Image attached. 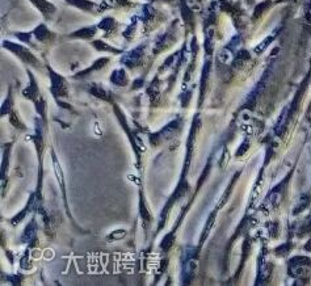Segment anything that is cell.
<instances>
[{
    "instance_id": "obj_1",
    "label": "cell",
    "mask_w": 311,
    "mask_h": 286,
    "mask_svg": "<svg viewBox=\"0 0 311 286\" xmlns=\"http://www.w3.org/2000/svg\"><path fill=\"white\" fill-rule=\"evenodd\" d=\"M4 46L5 47H8V49H11L12 51L15 54H17L23 61L25 62H29L31 65H37L39 62H37V59H36L33 55H32L31 53H29V50H27L24 46H20V45H12V43H9L8 41L4 42Z\"/></svg>"
},
{
    "instance_id": "obj_2",
    "label": "cell",
    "mask_w": 311,
    "mask_h": 286,
    "mask_svg": "<svg viewBox=\"0 0 311 286\" xmlns=\"http://www.w3.org/2000/svg\"><path fill=\"white\" fill-rule=\"evenodd\" d=\"M51 73V82H53V88H51V92L54 93V96H66L67 95V85H66L65 79L62 77H59L58 74Z\"/></svg>"
},
{
    "instance_id": "obj_3",
    "label": "cell",
    "mask_w": 311,
    "mask_h": 286,
    "mask_svg": "<svg viewBox=\"0 0 311 286\" xmlns=\"http://www.w3.org/2000/svg\"><path fill=\"white\" fill-rule=\"evenodd\" d=\"M143 47L145 46H141V47H137V49L131 50L130 53H127L125 57L122 58V63H125L129 67H134L139 63L141 58L143 55Z\"/></svg>"
},
{
    "instance_id": "obj_4",
    "label": "cell",
    "mask_w": 311,
    "mask_h": 286,
    "mask_svg": "<svg viewBox=\"0 0 311 286\" xmlns=\"http://www.w3.org/2000/svg\"><path fill=\"white\" fill-rule=\"evenodd\" d=\"M36 231H37V223H36V221L33 219V221H31V223L27 226L25 231H24L23 237H21V242H23V243H29V242L33 241L36 238Z\"/></svg>"
},
{
    "instance_id": "obj_5",
    "label": "cell",
    "mask_w": 311,
    "mask_h": 286,
    "mask_svg": "<svg viewBox=\"0 0 311 286\" xmlns=\"http://www.w3.org/2000/svg\"><path fill=\"white\" fill-rule=\"evenodd\" d=\"M32 3L35 4L36 7L39 8V11L42 12L45 16H50L54 11H55V7L53 4H50L46 0H31Z\"/></svg>"
},
{
    "instance_id": "obj_6",
    "label": "cell",
    "mask_w": 311,
    "mask_h": 286,
    "mask_svg": "<svg viewBox=\"0 0 311 286\" xmlns=\"http://www.w3.org/2000/svg\"><path fill=\"white\" fill-rule=\"evenodd\" d=\"M111 81L113 82L117 85H125L126 84V75H125V71L123 70H116L113 75H112Z\"/></svg>"
},
{
    "instance_id": "obj_7",
    "label": "cell",
    "mask_w": 311,
    "mask_h": 286,
    "mask_svg": "<svg viewBox=\"0 0 311 286\" xmlns=\"http://www.w3.org/2000/svg\"><path fill=\"white\" fill-rule=\"evenodd\" d=\"M215 215H217V211H214V213H211L210 215H209V218H207V222H206V226H205V230H204V235L201 237V242H200V245H202L205 242V239L207 238V235H209V233H210V230L211 227H213V225H214V221H215Z\"/></svg>"
},
{
    "instance_id": "obj_8",
    "label": "cell",
    "mask_w": 311,
    "mask_h": 286,
    "mask_svg": "<svg viewBox=\"0 0 311 286\" xmlns=\"http://www.w3.org/2000/svg\"><path fill=\"white\" fill-rule=\"evenodd\" d=\"M67 1L74 4V5H77V7L81 8V9H87V11H89L93 7V3H91L88 0H67Z\"/></svg>"
},
{
    "instance_id": "obj_9",
    "label": "cell",
    "mask_w": 311,
    "mask_h": 286,
    "mask_svg": "<svg viewBox=\"0 0 311 286\" xmlns=\"http://www.w3.org/2000/svg\"><path fill=\"white\" fill-rule=\"evenodd\" d=\"M173 234L172 235H171V234H168V235H167V237L164 238V239H163V242H161L160 243V248L161 249H163V251H168L169 248H171V245H172V243H173Z\"/></svg>"
},
{
    "instance_id": "obj_10",
    "label": "cell",
    "mask_w": 311,
    "mask_h": 286,
    "mask_svg": "<svg viewBox=\"0 0 311 286\" xmlns=\"http://www.w3.org/2000/svg\"><path fill=\"white\" fill-rule=\"evenodd\" d=\"M126 235V231L125 230H117V231H115L113 234H111L109 235V239H112V241H117V239H122L123 237Z\"/></svg>"
},
{
    "instance_id": "obj_11",
    "label": "cell",
    "mask_w": 311,
    "mask_h": 286,
    "mask_svg": "<svg viewBox=\"0 0 311 286\" xmlns=\"http://www.w3.org/2000/svg\"><path fill=\"white\" fill-rule=\"evenodd\" d=\"M141 215H142L143 219H146V222L151 221V215L150 214H147V210H146V207H145L143 201H141Z\"/></svg>"
}]
</instances>
